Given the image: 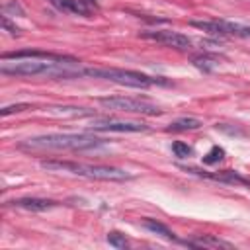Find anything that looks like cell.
Masks as SVG:
<instances>
[{"label":"cell","mask_w":250,"mask_h":250,"mask_svg":"<svg viewBox=\"0 0 250 250\" xmlns=\"http://www.w3.org/2000/svg\"><path fill=\"white\" fill-rule=\"evenodd\" d=\"M105 141L84 133H51L27 139L18 146L23 150H90L102 146Z\"/></svg>","instance_id":"6da1fadb"},{"label":"cell","mask_w":250,"mask_h":250,"mask_svg":"<svg viewBox=\"0 0 250 250\" xmlns=\"http://www.w3.org/2000/svg\"><path fill=\"white\" fill-rule=\"evenodd\" d=\"M41 166L45 170L53 172H70L82 178L90 180H104V182H125L131 180L133 174L115 168V166H102V164H84V162H72V160H43Z\"/></svg>","instance_id":"7a4b0ae2"},{"label":"cell","mask_w":250,"mask_h":250,"mask_svg":"<svg viewBox=\"0 0 250 250\" xmlns=\"http://www.w3.org/2000/svg\"><path fill=\"white\" fill-rule=\"evenodd\" d=\"M84 76L109 80L113 84L129 86V88L170 86V82L166 78H162V76H148V74L135 72V70H125V68H94V66H84Z\"/></svg>","instance_id":"3957f363"},{"label":"cell","mask_w":250,"mask_h":250,"mask_svg":"<svg viewBox=\"0 0 250 250\" xmlns=\"http://www.w3.org/2000/svg\"><path fill=\"white\" fill-rule=\"evenodd\" d=\"M98 104L105 109L113 111H127V113H141V115H160L162 109L156 104L141 98H127V96H104L98 98Z\"/></svg>","instance_id":"277c9868"},{"label":"cell","mask_w":250,"mask_h":250,"mask_svg":"<svg viewBox=\"0 0 250 250\" xmlns=\"http://www.w3.org/2000/svg\"><path fill=\"white\" fill-rule=\"evenodd\" d=\"M189 25L211 33V35H232V37H250V25H240L225 20H191Z\"/></svg>","instance_id":"5b68a950"},{"label":"cell","mask_w":250,"mask_h":250,"mask_svg":"<svg viewBox=\"0 0 250 250\" xmlns=\"http://www.w3.org/2000/svg\"><path fill=\"white\" fill-rule=\"evenodd\" d=\"M141 37L143 39H148V41H156V43H162L166 47H172V49H180V51H186L191 47V39L184 33H178V31H170V29H152V31H141Z\"/></svg>","instance_id":"8992f818"},{"label":"cell","mask_w":250,"mask_h":250,"mask_svg":"<svg viewBox=\"0 0 250 250\" xmlns=\"http://www.w3.org/2000/svg\"><path fill=\"white\" fill-rule=\"evenodd\" d=\"M16 59H35V61H53V62H78V59H74L70 55H59V53H49V51H39V49H23V51L2 53V61H16Z\"/></svg>","instance_id":"52a82bcc"},{"label":"cell","mask_w":250,"mask_h":250,"mask_svg":"<svg viewBox=\"0 0 250 250\" xmlns=\"http://www.w3.org/2000/svg\"><path fill=\"white\" fill-rule=\"evenodd\" d=\"M189 174L213 180V182H223V184H230V186H250V180H246L244 176H240L234 170H221V172H207V170H199V168H184Z\"/></svg>","instance_id":"ba28073f"},{"label":"cell","mask_w":250,"mask_h":250,"mask_svg":"<svg viewBox=\"0 0 250 250\" xmlns=\"http://www.w3.org/2000/svg\"><path fill=\"white\" fill-rule=\"evenodd\" d=\"M146 129L148 127L139 121H100L88 127V131H98V133H139Z\"/></svg>","instance_id":"9c48e42d"},{"label":"cell","mask_w":250,"mask_h":250,"mask_svg":"<svg viewBox=\"0 0 250 250\" xmlns=\"http://www.w3.org/2000/svg\"><path fill=\"white\" fill-rule=\"evenodd\" d=\"M12 207H18V209H25V211H49L53 207H57V201L53 199H43V197H20V199H14L10 201Z\"/></svg>","instance_id":"30bf717a"},{"label":"cell","mask_w":250,"mask_h":250,"mask_svg":"<svg viewBox=\"0 0 250 250\" xmlns=\"http://www.w3.org/2000/svg\"><path fill=\"white\" fill-rule=\"evenodd\" d=\"M182 244L193 246V248H232L230 242L221 240V238H217V236H213V234H205V236L191 238V240H182Z\"/></svg>","instance_id":"8fae6325"},{"label":"cell","mask_w":250,"mask_h":250,"mask_svg":"<svg viewBox=\"0 0 250 250\" xmlns=\"http://www.w3.org/2000/svg\"><path fill=\"white\" fill-rule=\"evenodd\" d=\"M51 4L62 12H70V14H78V16L92 14V8L84 0H51Z\"/></svg>","instance_id":"7c38bea8"},{"label":"cell","mask_w":250,"mask_h":250,"mask_svg":"<svg viewBox=\"0 0 250 250\" xmlns=\"http://www.w3.org/2000/svg\"><path fill=\"white\" fill-rule=\"evenodd\" d=\"M201 127V121L197 117H180L176 121H172L166 131L168 133H182V131H193V129H199Z\"/></svg>","instance_id":"4fadbf2b"},{"label":"cell","mask_w":250,"mask_h":250,"mask_svg":"<svg viewBox=\"0 0 250 250\" xmlns=\"http://www.w3.org/2000/svg\"><path fill=\"white\" fill-rule=\"evenodd\" d=\"M143 227H145L146 230H150V232H154V234L166 238V240H176L174 232H172L166 225H162V223H158V221H154V219H143Z\"/></svg>","instance_id":"5bb4252c"},{"label":"cell","mask_w":250,"mask_h":250,"mask_svg":"<svg viewBox=\"0 0 250 250\" xmlns=\"http://www.w3.org/2000/svg\"><path fill=\"white\" fill-rule=\"evenodd\" d=\"M191 64H193L195 68L203 70V72H209V70H213V68L219 64V61H217L215 57H211V55H195V57L191 59Z\"/></svg>","instance_id":"9a60e30c"},{"label":"cell","mask_w":250,"mask_h":250,"mask_svg":"<svg viewBox=\"0 0 250 250\" xmlns=\"http://www.w3.org/2000/svg\"><path fill=\"white\" fill-rule=\"evenodd\" d=\"M107 242H109L113 248H127V246H129V240H127L125 234L119 232V230H111V232H107Z\"/></svg>","instance_id":"2e32d148"},{"label":"cell","mask_w":250,"mask_h":250,"mask_svg":"<svg viewBox=\"0 0 250 250\" xmlns=\"http://www.w3.org/2000/svg\"><path fill=\"white\" fill-rule=\"evenodd\" d=\"M225 156V150L221 146H211V150L203 156V164H217L219 160H223Z\"/></svg>","instance_id":"e0dca14e"},{"label":"cell","mask_w":250,"mask_h":250,"mask_svg":"<svg viewBox=\"0 0 250 250\" xmlns=\"http://www.w3.org/2000/svg\"><path fill=\"white\" fill-rule=\"evenodd\" d=\"M172 150H174V154H176L178 158H188V156L191 154V146H188V145L182 143V141L172 143Z\"/></svg>","instance_id":"ac0fdd59"},{"label":"cell","mask_w":250,"mask_h":250,"mask_svg":"<svg viewBox=\"0 0 250 250\" xmlns=\"http://www.w3.org/2000/svg\"><path fill=\"white\" fill-rule=\"evenodd\" d=\"M31 105L29 104H14V105H4L0 109V115L2 117H8L10 113H18V111H23V109H29Z\"/></svg>","instance_id":"d6986e66"},{"label":"cell","mask_w":250,"mask_h":250,"mask_svg":"<svg viewBox=\"0 0 250 250\" xmlns=\"http://www.w3.org/2000/svg\"><path fill=\"white\" fill-rule=\"evenodd\" d=\"M10 12H14V16H20V18L23 16V10L18 0H10L8 4H4V16H10Z\"/></svg>","instance_id":"ffe728a7"},{"label":"cell","mask_w":250,"mask_h":250,"mask_svg":"<svg viewBox=\"0 0 250 250\" xmlns=\"http://www.w3.org/2000/svg\"><path fill=\"white\" fill-rule=\"evenodd\" d=\"M2 27H4L10 35H20V31H21L18 25H14V23L8 20V16H2Z\"/></svg>","instance_id":"44dd1931"}]
</instances>
